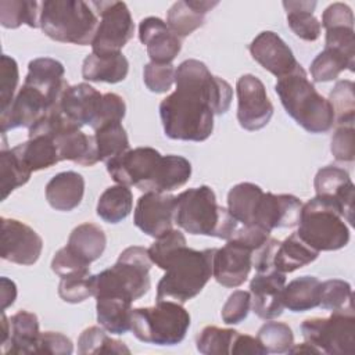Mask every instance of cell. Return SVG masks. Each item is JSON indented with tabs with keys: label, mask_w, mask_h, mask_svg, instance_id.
Segmentation results:
<instances>
[{
	"label": "cell",
	"mask_w": 355,
	"mask_h": 355,
	"mask_svg": "<svg viewBox=\"0 0 355 355\" xmlns=\"http://www.w3.org/2000/svg\"><path fill=\"white\" fill-rule=\"evenodd\" d=\"M237 336L239 331L234 329L205 326L197 337V351L204 355L232 354V348Z\"/></svg>",
	"instance_id": "cell-44"
},
{
	"label": "cell",
	"mask_w": 355,
	"mask_h": 355,
	"mask_svg": "<svg viewBox=\"0 0 355 355\" xmlns=\"http://www.w3.org/2000/svg\"><path fill=\"white\" fill-rule=\"evenodd\" d=\"M320 25L324 29L334 26H354L352 10L344 3H333L323 11Z\"/></svg>",
	"instance_id": "cell-56"
},
{
	"label": "cell",
	"mask_w": 355,
	"mask_h": 355,
	"mask_svg": "<svg viewBox=\"0 0 355 355\" xmlns=\"http://www.w3.org/2000/svg\"><path fill=\"white\" fill-rule=\"evenodd\" d=\"M42 3L32 0H1L0 24L3 28L15 29L21 25L40 28Z\"/></svg>",
	"instance_id": "cell-37"
},
{
	"label": "cell",
	"mask_w": 355,
	"mask_h": 355,
	"mask_svg": "<svg viewBox=\"0 0 355 355\" xmlns=\"http://www.w3.org/2000/svg\"><path fill=\"white\" fill-rule=\"evenodd\" d=\"M304 340L320 352L330 355H352L355 352L354 308L333 311L327 318H309L301 326Z\"/></svg>",
	"instance_id": "cell-9"
},
{
	"label": "cell",
	"mask_w": 355,
	"mask_h": 355,
	"mask_svg": "<svg viewBox=\"0 0 355 355\" xmlns=\"http://www.w3.org/2000/svg\"><path fill=\"white\" fill-rule=\"evenodd\" d=\"M190 313L175 301H157L154 306L135 308L130 330L143 343L154 345H176L186 337Z\"/></svg>",
	"instance_id": "cell-8"
},
{
	"label": "cell",
	"mask_w": 355,
	"mask_h": 355,
	"mask_svg": "<svg viewBox=\"0 0 355 355\" xmlns=\"http://www.w3.org/2000/svg\"><path fill=\"white\" fill-rule=\"evenodd\" d=\"M105 245L107 237L104 230L90 222L76 226L71 232L67 243V247L87 263L98 259L103 255Z\"/></svg>",
	"instance_id": "cell-31"
},
{
	"label": "cell",
	"mask_w": 355,
	"mask_h": 355,
	"mask_svg": "<svg viewBox=\"0 0 355 355\" xmlns=\"http://www.w3.org/2000/svg\"><path fill=\"white\" fill-rule=\"evenodd\" d=\"M73 352V344L69 337L58 331L40 333L36 354L50 355H71Z\"/></svg>",
	"instance_id": "cell-55"
},
{
	"label": "cell",
	"mask_w": 355,
	"mask_h": 355,
	"mask_svg": "<svg viewBox=\"0 0 355 355\" xmlns=\"http://www.w3.org/2000/svg\"><path fill=\"white\" fill-rule=\"evenodd\" d=\"M51 108L47 97L40 90L24 83L11 104L1 111V133L17 128L29 129Z\"/></svg>",
	"instance_id": "cell-17"
},
{
	"label": "cell",
	"mask_w": 355,
	"mask_h": 355,
	"mask_svg": "<svg viewBox=\"0 0 355 355\" xmlns=\"http://www.w3.org/2000/svg\"><path fill=\"white\" fill-rule=\"evenodd\" d=\"M125 114H126V104L123 98L116 93H105L103 94L101 107L92 129L96 130L100 126L110 122H122V119L125 118Z\"/></svg>",
	"instance_id": "cell-53"
},
{
	"label": "cell",
	"mask_w": 355,
	"mask_h": 355,
	"mask_svg": "<svg viewBox=\"0 0 355 355\" xmlns=\"http://www.w3.org/2000/svg\"><path fill=\"white\" fill-rule=\"evenodd\" d=\"M326 49H333L349 61L355 62V31L354 26H334L326 29Z\"/></svg>",
	"instance_id": "cell-52"
},
{
	"label": "cell",
	"mask_w": 355,
	"mask_h": 355,
	"mask_svg": "<svg viewBox=\"0 0 355 355\" xmlns=\"http://www.w3.org/2000/svg\"><path fill=\"white\" fill-rule=\"evenodd\" d=\"M58 295L69 304L83 302L94 295V275L90 270L76 272L61 277L58 284Z\"/></svg>",
	"instance_id": "cell-46"
},
{
	"label": "cell",
	"mask_w": 355,
	"mask_h": 355,
	"mask_svg": "<svg viewBox=\"0 0 355 355\" xmlns=\"http://www.w3.org/2000/svg\"><path fill=\"white\" fill-rule=\"evenodd\" d=\"M297 226V234L318 252L341 250L349 241V227L340 207L320 196L302 204Z\"/></svg>",
	"instance_id": "cell-7"
},
{
	"label": "cell",
	"mask_w": 355,
	"mask_h": 355,
	"mask_svg": "<svg viewBox=\"0 0 355 355\" xmlns=\"http://www.w3.org/2000/svg\"><path fill=\"white\" fill-rule=\"evenodd\" d=\"M164 155L153 147H137L110 159L107 172L114 182L123 186H135L148 193L154 191Z\"/></svg>",
	"instance_id": "cell-10"
},
{
	"label": "cell",
	"mask_w": 355,
	"mask_h": 355,
	"mask_svg": "<svg viewBox=\"0 0 355 355\" xmlns=\"http://www.w3.org/2000/svg\"><path fill=\"white\" fill-rule=\"evenodd\" d=\"M104 327L90 326L85 329L78 338V352L90 354H130L125 343L111 338Z\"/></svg>",
	"instance_id": "cell-41"
},
{
	"label": "cell",
	"mask_w": 355,
	"mask_h": 355,
	"mask_svg": "<svg viewBox=\"0 0 355 355\" xmlns=\"http://www.w3.org/2000/svg\"><path fill=\"white\" fill-rule=\"evenodd\" d=\"M139 39L146 46L153 62L172 64L182 50V39L158 17H147L140 21Z\"/></svg>",
	"instance_id": "cell-21"
},
{
	"label": "cell",
	"mask_w": 355,
	"mask_h": 355,
	"mask_svg": "<svg viewBox=\"0 0 355 355\" xmlns=\"http://www.w3.org/2000/svg\"><path fill=\"white\" fill-rule=\"evenodd\" d=\"M0 284H1V309L6 311L10 305L14 304L17 298V286L12 280L7 277H1Z\"/></svg>",
	"instance_id": "cell-58"
},
{
	"label": "cell",
	"mask_w": 355,
	"mask_h": 355,
	"mask_svg": "<svg viewBox=\"0 0 355 355\" xmlns=\"http://www.w3.org/2000/svg\"><path fill=\"white\" fill-rule=\"evenodd\" d=\"M19 80V72H18V64L17 61L7 55H1L0 62V97H1V111L6 110L11 101L14 100V94L18 86Z\"/></svg>",
	"instance_id": "cell-49"
},
{
	"label": "cell",
	"mask_w": 355,
	"mask_h": 355,
	"mask_svg": "<svg viewBox=\"0 0 355 355\" xmlns=\"http://www.w3.org/2000/svg\"><path fill=\"white\" fill-rule=\"evenodd\" d=\"M175 223L190 234L229 240L239 227L227 208L216 204L214 190L202 184L176 196Z\"/></svg>",
	"instance_id": "cell-4"
},
{
	"label": "cell",
	"mask_w": 355,
	"mask_h": 355,
	"mask_svg": "<svg viewBox=\"0 0 355 355\" xmlns=\"http://www.w3.org/2000/svg\"><path fill=\"white\" fill-rule=\"evenodd\" d=\"M252 58L277 79L291 73L300 62L286 42L272 31L261 32L250 44Z\"/></svg>",
	"instance_id": "cell-18"
},
{
	"label": "cell",
	"mask_w": 355,
	"mask_h": 355,
	"mask_svg": "<svg viewBox=\"0 0 355 355\" xmlns=\"http://www.w3.org/2000/svg\"><path fill=\"white\" fill-rule=\"evenodd\" d=\"M254 251L243 243L229 239L222 248H216L212 262V276L223 287L241 286L252 268Z\"/></svg>",
	"instance_id": "cell-15"
},
{
	"label": "cell",
	"mask_w": 355,
	"mask_h": 355,
	"mask_svg": "<svg viewBox=\"0 0 355 355\" xmlns=\"http://www.w3.org/2000/svg\"><path fill=\"white\" fill-rule=\"evenodd\" d=\"M232 354L234 355H265L266 349L262 347L257 337L248 334H240L236 337V341L232 348Z\"/></svg>",
	"instance_id": "cell-57"
},
{
	"label": "cell",
	"mask_w": 355,
	"mask_h": 355,
	"mask_svg": "<svg viewBox=\"0 0 355 355\" xmlns=\"http://www.w3.org/2000/svg\"><path fill=\"white\" fill-rule=\"evenodd\" d=\"M319 306L331 312L354 308L351 284L341 279H329L320 283Z\"/></svg>",
	"instance_id": "cell-47"
},
{
	"label": "cell",
	"mask_w": 355,
	"mask_h": 355,
	"mask_svg": "<svg viewBox=\"0 0 355 355\" xmlns=\"http://www.w3.org/2000/svg\"><path fill=\"white\" fill-rule=\"evenodd\" d=\"M97 322L111 334H125L130 330L132 302L122 298H96Z\"/></svg>",
	"instance_id": "cell-32"
},
{
	"label": "cell",
	"mask_w": 355,
	"mask_h": 355,
	"mask_svg": "<svg viewBox=\"0 0 355 355\" xmlns=\"http://www.w3.org/2000/svg\"><path fill=\"white\" fill-rule=\"evenodd\" d=\"M257 338L268 354H286L294 345V334L288 324L283 322H266L258 330Z\"/></svg>",
	"instance_id": "cell-45"
},
{
	"label": "cell",
	"mask_w": 355,
	"mask_h": 355,
	"mask_svg": "<svg viewBox=\"0 0 355 355\" xmlns=\"http://www.w3.org/2000/svg\"><path fill=\"white\" fill-rule=\"evenodd\" d=\"M319 257V252L309 247L297 232L291 233L287 239L279 243L273 257V266L282 273H291Z\"/></svg>",
	"instance_id": "cell-29"
},
{
	"label": "cell",
	"mask_w": 355,
	"mask_h": 355,
	"mask_svg": "<svg viewBox=\"0 0 355 355\" xmlns=\"http://www.w3.org/2000/svg\"><path fill=\"white\" fill-rule=\"evenodd\" d=\"M302 202L293 194L265 193L258 201L252 223L272 232L277 227H294L300 222Z\"/></svg>",
	"instance_id": "cell-19"
},
{
	"label": "cell",
	"mask_w": 355,
	"mask_h": 355,
	"mask_svg": "<svg viewBox=\"0 0 355 355\" xmlns=\"http://www.w3.org/2000/svg\"><path fill=\"white\" fill-rule=\"evenodd\" d=\"M10 338L1 345L3 354H36L40 337L39 320L33 312L18 311L10 319Z\"/></svg>",
	"instance_id": "cell-27"
},
{
	"label": "cell",
	"mask_w": 355,
	"mask_h": 355,
	"mask_svg": "<svg viewBox=\"0 0 355 355\" xmlns=\"http://www.w3.org/2000/svg\"><path fill=\"white\" fill-rule=\"evenodd\" d=\"M12 151L31 172L47 169L60 162L55 143L49 136L29 137L26 141L12 147Z\"/></svg>",
	"instance_id": "cell-30"
},
{
	"label": "cell",
	"mask_w": 355,
	"mask_h": 355,
	"mask_svg": "<svg viewBox=\"0 0 355 355\" xmlns=\"http://www.w3.org/2000/svg\"><path fill=\"white\" fill-rule=\"evenodd\" d=\"M320 282L315 276H301L284 286L283 304L291 312H305L319 306Z\"/></svg>",
	"instance_id": "cell-33"
},
{
	"label": "cell",
	"mask_w": 355,
	"mask_h": 355,
	"mask_svg": "<svg viewBox=\"0 0 355 355\" xmlns=\"http://www.w3.org/2000/svg\"><path fill=\"white\" fill-rule=\"evenodd\" d=\"M354 82L338 80L329 94V103L334 112L336 125H354L355 122V93Z\"/></svg>",
	"instance_id": "cell-43"
},
{
	"label": "cell",
	"mask_w": 355,
	"mask_h": 355,
	"mask_svg": "<svg viewBox=\"0 0 355 355\" xmlns=\"http://www.w3.org/2000/svg\"><path fill=\"white\" fill-rule=\"evenodd\" d=\"M262 194L263 190L255 183H239L227 193V209L239 223L251 225Z\"/></svg>",
	"instance_id": "cell-36"
},
{
	"label": "cell",
	"mask_w": 355,
	"mask_h": 355,
	"mask_svg": "<svg viewBox=\"0 0 355 355\" xmlns=\"http://www.w3.org/2000/svg\"><path fill=\"white\" fill-rule=\"evenodd\" d=\"M236 94L240 126L250 132L265 128L273 115V104L262 80L251 73L240 76L236 83Z\"/></svg>",
	"instance_id": "cell-12"
},
{
	"label": "cell",
	"mask_w": 355,
	"mask_h": 355,
	"mask_svg": "<svg viewBox=\"0 0 355 355\" xmlns=\"http://www.w3.org/2000/svg\"><path fill=\"white\" fill-rule=\"evenodd\" d=\"M129 72V61L122 51L111 54L90 53L82 64V76L89 82L118 83L122 82Z\"/></svg>",
	"instance_id": "cell-28"
},
{
	"label": "cell",
	"mask_w": 355,
	"mask_h": 355,
	"mask_svg": "<svg viewBox=\"0 0 355 355\" xmlns=\"http://www.w3.org/2000/svg\"><path fill=\"white\" fill-rule=\"evenodd\" d=\"M98 161L108 162L110 159L129 150V139L122 122H110L94 130Z\"/></svg>",
	"instance_id": "cell-38"
},
{
	"label": "cell",
	"mask_w": 355,
	"mask_h": 355,
	"mask_svg": "<svg viewBox=\"0 0 355 355\" xmlns=\"http://www.w3.org/2000/svg\"><path fill=\"white\" fill-rule=\"evenodd\" d=\"M290 354H295V352H312V354H322L315 345H312V344H309V343H306V341H304L302 344H300V345H293L291 348H290V351H288Z\"/></svg>",
	"instance_id": "cell-59"
},
{
	"label": "cell",
	"mask_w": 355,
	"mask_h": 355,
	"mask_svg": "<svg viewBox=\"0 0 355 355\" xmlns=\"http://www.w3.org/2000/svg\"><path fill=\"white\" fill-rule=\"evenodd\" d=\"M176 196L169 193H144L139 197L133 222L147 236L161 237L173 229Z\"/></svg>",
	"instance_id": "cell-14"
},
{
	"label": "cell",
	"mask_w": 355,
	"mask_h": 355,
	"mask_svg": "<svg viewBox=\"0 0 355 355\" xmlns=\"http://www.w3.org/2000/svg\"><path fill=\"white\" fill-rule=\"evenodd\" d=\"M60 161H72L82 166H93L98 162V153L94 136L80 130L76 123H69L53 137Z\"/></svg>",
	"instance_id": "cell-24"
},
{
	"label": "cell",
	"mask_w": 355,
	"mask_h": 355,
	"mask_svg": "<svg viewBox=\"0 0 355 355\" xmlns=\"http://www.w3.org/2000/svg\"><path fill=\"white\" fill-rule=\"evenodd\" d=\"M92 8L100 17L98 26L92 42V53H118L133 37L135 24L128 6L123 1H90Z\"/></svg>",
	"instance_id": "cell-11"
},
{
	"label": "cell",
	"mask_w": 355,
	"mask_h": 355,
	"mask_svg": "<svg viewBox=\"0 0 355 355\" xmlns=\"http://www.w3.org/2000/svg\"><path fill=\"white\" fill-rule=\"evenodd\" d=\"M283 7L287 11V24L297 37L305 42L319 39L322 25L313 15L316 1H283Z\"/></svg>",
	"instance_id": "cell-34"
},
{
	"label": "cell",
	"mask_w": 355,
	"mask_h": 355,
	"mask_svg": "<svg viewBox=\"0 0 355 355\" xmlns=\"http://www.w3.org/2000/svg\"><path fill=\"white\" fill-rule=\"evenodd\" d=\"M64 75L65 69L60 61L50 57H39L29 61L24 83L40 90L50 105L55 107L69 86Z\"/></svg>",
	"instance_id": "cell-22"
},
{
	"label": "cell",
	"mask_w": 355,
	"mask_h": 355,
	"mask_svg": "<svg viewBox=\"0 0 355 355\" xmlns=\"http://www.w3.org/2000/svg\"><path fill=\"white\" fill-rule=\"evenodd\" d=\"M90 263L85 262L80 257H78L73 251H71L67 245L60 248L51 259V269L60 277L76 273V272H86L89 270Z\"/></svg>",
	"instance_id": "cell-54"
},
{
	"label": "cell",
	"mask_w": 355,
	"mask_h": 355,
	"mask_svg": "<svg viewBox=\"0 0 355 355\" xmlns=\"http://www.w3.org/2000/svg\"><path fill=\"white\" fill-rule=\"evenodd\" d=\"M0 222L1 258L26 266L36 263L43 250L42 237L21 220L3 216Z\"/></svg>",
	"instance_id": "cell-13"
},
{
	"label": "cell",
	"mask_w": 355,
	"mask_h": 355,
	"mask_svg": "<svg viewBox=\"0 0 355 355\" xmlns=\"http://www.w3.org/2000/svg\"><path fill=\"white\" fill-rule=\"evenodd\" d=\"M251 311V294L250 291L236 290L226 300L222 306V320L226 324H239L243 322Z\"/></svg>",
	"instance_id": "cell-51"
},
{
	"label": "cell",
	"mask_w": 355,
	"mask_h": 355,
	"mask_svg": "<svg viewBox=\"0 0 355 355\" xmlns=\"http://www.w3.org/2000/svg\"><path fill=\"white\" fill-rule=\"evenodd\" d=\"M98 26V15L90 1L47 0L40 8V28L55 42L78 46L92 44Z\"/></svg>",
	"instance_id": "cell-6"
},
{
	"label": "cell",
	"mask_w": 355,
	"mask_h": 355,
	"mask_svg": "<svg viewBox=\"0 0 355 355\" xmlns=\"http://www.w3.org/2000/svg\"><path fill=\"white\" fill-rule=\"evenodd\" d=\"M176 68L173 64L147 62L143 69V80L153 93H166L175 83Z\"/></svg>",
	"instance_id": "cell-48"
},
{
	"label": "cell",
	"mask_w": 355,
	"mask_h": 355,
	"mask_svg": "<svg viewBox=\"0 0 355 355\" xmlns=\"http://www.w3.org/2000/svg\"><path fill=\"white\" fill-rule=\"evenodd\" d=\"M216 248L194 250L182 244L172 250L158 265L165 275L157 286V301L184 304L201 293L212 276Z\"/></svg>",
	"instance_id": "cell-2"
},
{
	"label": "cell",
	"mask_w": 355,
	"mask_h": 355,
	"mask_svg": "<svg viewBox=\"0 0 355 355\" xmlns=\"http://www.w3.org/2000/svg\"><path fill=\"white\" fill-rule=\"evenodd\" d=\"M316 196L334 201L349 225L354 223V193L355 187L349 173L338 166L327 165L318 171L313 180Z\"/></svg>",
	"instance_id": "cell-20"
},
{
	"label": "cell",
	"mask_w": 355,
	"mask_h": 355,
	"mask_svg": "<svg viewBox=\"0 0 355 355\" xmlns=\"http://www.w3.org/2000/svg\"><path fill=\"white\" fill-rule=\"evenodd\" d=\"M151 265L147 248L140 245L125 248L111 268L94 275L93 297H112L135 302L150 290Z\"/></svg>",
	"instance_id": "cell-5"
},
{
	"label": "cell",
	"mask_w": 355,
	"mask_h": 355,
	"mask_svg": "<svg viewBox=\"0 0 355 355\" xmlns=\"http://www.w3.org/2000/svg\"><path fill=\"white\" fill-rule=\"evenodd\" d=\"M133 208V194L128 186L107 187L97 202V215L107 223H119L128 218Z\"/></svg>",
	"instance_id": "cell-35"
},
{
	"label": "cell",
	"mask_w": 355,
	"mask_h": 355,
	"mask_svg": "<svg viewBox=\"0 0 355 355\" xmlns=\"http://www.w3.org/2000/svg\"><path fill=\"white\" fill-rule=\"evenodd\" d=\"M354 65L355 62L349 61L341 53L324 47L311 62V75L315 82H330L337 79L345 69L354 72Z\"/></svg>",
	"instance_id": "cell-42"
},
{
	"label": "cell",
	"mask_w": 355,
	"mask_h": 355,
	"mask_svg": "<svg viewBox=\"0 0 355 355\" xmlns=\"http://www.w3.org/2000/svg\"><path fill=\"white\" fill-rule=\"evenodd\" d=\"M330 151L340 162H352L355 158V129L354 125H337L333 136Z\"/></svg>",
	"instance_id": "cell-50"
},
{
	"label": "cell",
	"mask_w": 355,
	"mask_h": 355,
	"mask_svg": "<svg viewBox=\"0 0 355 355\" xmlns=\"http://www.w3.org/2000/svg\"><path fill=\"white\" fill-rule=\"evenodd\" d=\"M191 176V164L182 155H164L153 193H169L184 186Z\"/></svg>",
	"instance_id": "cell-39"
},
{
	"label": "cell",
	"mask_w": 355,
	"mask_h": 355,
	"mask_svg": "<svg viewBox=\"0 0 355 355\" xmlns=\"http://www.w3.org/2000/svg\"><path fill=\"white\" fill-rule=\"evenodd\" d=\"M32 172L21 162L12 148L3 144L0 150V178L1 200H6L15 189L24 186L31 179Z\"/></svg>",
	"instance_id": "cell-40"
},
{
	"label": "cell",
	"mask_w": 355,
	"mask_h": 355,
	"mask_svg": "<svg viewBox=\"0 0 355 355\" xmlns=\"http://www.w3.org/2000/svg\"><path fill=\"white\" fill-rule=\"evenodd\" d=\"M44 194L51 208L61 212H69L82 202L85 179L75 171L60 172L49 180Z\"/></svg>",
	"instance_id": "cell-25"
},
{
	"label": "cell",
	"mask_w": 355,
	"mask_h": 355,
	"mask_svg": "<svg viewBox=\"0 0 355 355\" xmlns=\"http://www.w3.org/2000/svg\"><path fill=\"white\" fill-rule=\"evenodd\" d=\"M215 6H218V1H176L171 6V8L166 12V25L180 39L186 37L204 25L205 14L211 11Z\"/></svg>",
	"instance_id": "cell-26"
},
{
	"label": "cell",
	"mask_w": 355,
	"mask_h": 355,
	"mask_svg": "<svg viewBox=\"0 0 355 355\" xmlns=\"http://www.w3.org/2000/svg\"><path fill=\"white\" fill-rule=\"evenodd\" d=\"M275 92L286 112L306 132L326 133L336 125L329 100L318 93L301 64L277 79Z\"/></svg>",
	"instance_id": "cell-3"
},
{
	"label": "cell",
	"mask_w": 355,
	"mask_h": 355,
	"mask_svg": "<svg viewBox=\"0 0 355 355\" xmlns=\"http://www.w3.org/2000/svg\"><path fill=\"white\" fill-rule=\"evenodd\" d=\"M286 286V275L269 269L265 272H257L250 283L251 309L252 312L265 320L276 319L283 313V290Z\"/></svg>",
	"instance_id": "cell-16"
},
{
	"label": "cell",
	"mask_w": 355,
	"mask_h": 355,
	"mask_svg": "<svg viewBox=\"0 0 355 355\" xmlns=\"http://www.w3.org/2000/svg\"><path fill=\"white\" fill-rule=\"evenodd\" d=\"M103 94L89 83L68 86L60 100V108L67 118L80 128L93 126L101 107Z\"/></svg>",
	"instance_id": "cell-23"
},
{
	"label": "cell",
	"mask_w": 355,
	"mask_h": 355,
	"mask_svg": "<svg viewBox=\"0 0 355 355\" xmlns=\"http://www.w3.org/2000/svg\"><path fill=\"white\" fill-rule=\"evenodd\" d=\"M175 85V92L159 104L165 135L183 141L207 140L214 130V116L226 114L230 107L232 86L194 58L179 64Z\"/></svg>",
	"instance_id": "cell-1"
}]
</instances>
